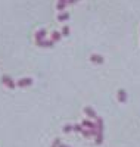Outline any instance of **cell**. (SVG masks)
Instances as JSON below:
<instances>
[{
	"mask_svg": "<svg viewBox=\"0 0 140 147\" xmlns=\"http://www.w3.org/2000/svg\"><path fill=\"white\" fill-rule=\"evenodd\" d=\"M58 19H59V21H68V19H69V13H67V12H62V13H59Z\"/></svg>",
	"mask_w": 140,
	"mask_h": 147,
	"instance_id": "cell-11",
	"label": "cell"
},
{
	"mask_svg": "<svg viewBox=\"0 0 140 147\" xmlns=\"http://www.w3.org/2000/svg\"><path fill=\"white\" fill-rule=\"evenodd\" d=\"M31 84H33V80L31 78H25V80H19L18 81L19 87H27V85H31Z\"/></svg>",
	"mask_w": 140,
	"mask_h": 147,
	"instance_id": "cell-5",
	"label": "cell"
},
{
	"mask_svg": "<svg viewBox=\"0 0 140 147\" xmlns=\"http://www.w3.org/2000/svg\"><path fill=\"white\" fill-rule=\"evenodd\" d=\"M84 113L88 116V118H92V119H97V115H96V112L90 107V106H87V107H84Z\"/></svg>",
	"mask_w": 140,
	"mask_h": 147,
	"instance_id": "cell-3",
	"label": "cell"
},
{
	"mask_svg": "<svg viewBox=\"0 0 140 147\" xmlns=\"http://www.w3.org/2000/svg\"><path fill=\"white\" fill-rule=\"evenodd\" d=\"M103 128H105L103 127V119L97 116V119H96V131H97V134H96V144L103 143Z\"/></svg>",
	"mask_w": 140,
	"mask_h": 147,
	"instance_id": "cell-1",
	"label": "cell"
},
{
	"mask_svg": "<svg viewBox=\"0 0 140 147\" xmlns=\"http://www.w3.org/2000/svg\"><path fill=\"white\" fill-rule=\"evenodd\" d=\"M60 37H62V34L58 32V31H55V32L52 34V40H53V41H59V40H60Z\"/></svg>",
	"mask_w": 140,
	"mask_h": 147,
	"instance_id": "cell-12",
	"label": "cell"
},
{
	"mask_svg": "<svg viewBox=\"0 0 140 147\" xmlns=\"http://www.w3.org/2000/svg\"><path fill=\"white\" fill-rule=\"evenodd\" d=\"M81 125H83V128H88V129H96V124H94V122H92V121H88V119H84V121L81 122Z\"/></svg>",
	"mask_w": 140,
	"mask_h": 147,
	"instance_id": "cell-4",
	"label": "cell"
},
{
	"mask_svg": "<svg viewBox=\"0 0 140 147\" xmlns=\"http://www.w3.org/2000/svg\"><path fill=\"white\" fill-rule=\"evenodd\" d=\"M59 146H60V140H59V138H56V140H55V143H53V146H52V147H59Z\"/></svg>",
	"mask_w": 140,
	"mask_h": 147,
	"instance_id": "cell-16",
	"label": "cell"
},
{
	"mask_svg": "<svg viewBox=\"0 0 140 147\" xmlns=\"http://www.w3.org/2000/svg\"><path fill=\"white\" fill-rule=\"evenodd\" d=\"M74 131L81 132V131H83V125H74Z\"/></svg>",
	"mask_w": 140,
	"mask_h": 147,
	"instance_id": "cell-15",
	"label": "cell"
},
{
	"mask_svg": "<svg viewBox=\"0 0 140 147\" xmlns=\"http://www.w3.org/2000/svg\"><path fill=\"white\" fill-rule=\"evenodd\" d=\"M63 131H65V132H71V131H74V125H65V127H63Z\"/></svg>",
	"mask_w": 140,
	"mask_h": 147,
	"instance_id": "cell-13",
	"label": "cell"
},
{
	"mask_svg": "<svg viewBox=\"0 0 140 147\" xmlns=\"http://www.w3.org/2000/svg\"><path fill=\"white\" fill-rule=\"evenodd\" d=\"M67 5H68V0H58L56 7H58V10H63L67 7Z\"/></svg>",
	"mask_w": 140,
	"mask_h": 147,
	"instance_id": "cell-8",
	"label": "cell"
},
{
	"mask_svg": "<svg viewBox=\"0 0 140 147\" xmlns=\"http://www.w3.org/2000/svg\"><path fill=\"white\" fill-rule=\"evenodd\" d=\"M53 40H43V41H40V43H37L39 46H41V47H52L53 46Z\"/></svg>",
	"mask_w": 140,
	"mask_h": 147,
	"instance_id": "cell-9",
	"label": "cell"
},
{
	"mask_svg": "<svg viewBox=\"0 0 140 147\" xmlns=\"http://www.w3.org/2000/svg\"><path fill=\"white\" fill-rule=\"evenodd\" d=\"M77 2H80V0H68V5H75Z\"/></svg>",
	"mask_w": 140,
	"mask_h": 147,
	"instance_id": "cell-17",
	"label": "cell"
},
{
	"mask_svg": "<svg viewBox=\"0 0 140 147\" xmlns=\"http://www.w3.org/2000/svg\"><path fill=\"white\" fill-rule=\"evenodd\" d=\"M59 147H68V146H65V144H60Z\"/></svg>",
	"mask_w": 140,
	"mask_h": 147,
	"instance_id": "cell-18",
	"label": "cell"
},
{
	"mask_svg": "<svg viewBox=\"0 0 140 147\" xmlns=\"http://www.w3.org/2000/svg\"><path fill=\"white\" fill-rule=\"evenodd\" d=\"M90 60L93 63H97V65H102L105 62V59H103V56H100V55H92L90 56Z\"/></svg>",
	"mask_w": 140,
	"mask_h": 147,
	"instance_id": "cell-2",
	"label": "cell"
},
{
	"mask_svg": "<svg viewBox=\"0 0 140 147\" xmlns=\"http://www.w3.org/2000/svg\"><path fill=\"white\" fill-rule=\"evenodd\" d=\"M62 35H69V27H63L62 28Z\"/></svg>",
	"mask_w": 140,
	"mask_h": 147,
	"instance_id": "cell-14",
	"label": "cell"
},
{
	"mask_svg": "<svg viewBox=\"0 0 140 147\" xmlns=\"http://www.w3.org/2000/svg\"><path fill=\"white\" fill-rule=\"evenodd\" d=\"M44 35H46V31H44V30H41V31L37 32V34H35V40H37V43L43 41V40H44Z\"/></svg>",
	"mask_w": 140,
	"mask_h": 147,
	"instance_id": "cell-7",
	"label": "cell"
},
{
	"mask_svg": "<svg viewBox=\"0 0 140 147\" xmlns=\"http://www.w3.org/2000/svg\"><path fill=\"white\" fill-rule=\"evenodd\" d=\"M118 100L121 103H125L127 102V93H125V90H120L118 91Z\"/></svg>",
	"mask_w": 140,
	"mask_h": 147,
	"instance_id": "cell-6",
	"label": "cell"
},
{
	"mask_svg": "<svg viewBox=\"0 0 140 147\" xmlns=\"http://www.w3.org/2000/svg\"><path fill=\"white\" fill-rule=\"evenodd\" d=\"M3 82H5L6 85H7L9 88H14V87H15V84H14V81H12V80H10L9 77H3Z\"/></svg>",
	"mask_w": 140,
	"mask_h": 147,
	"instance_id": "cell-10",
	"label": "cell"
}]
</instances>
